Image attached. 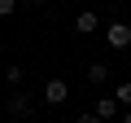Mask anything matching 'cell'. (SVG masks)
I'll list each match as a JSON object with an SVG mask.
<instances>
[{
    "mask_svg": "<svg viewBox=\"0 0 131 123\" xmlns=\"http://www.w3.org/2000/svg\"><path fill=\"white\" fill-rule=\"evenodd\" d=\"M105 44L109 48H131V27L127 22H109L105 27Z\"/></svg>",
    "mask_w": 131,
    "mask_h": 123,
    "instance_id": "obj_1",
    "label": "cell"
},
{
    "mask_svg": "<svg viewBox=\"0 0 131 123\" xmlns=\"http://www.w3.org/2000/svg\"><path fill=\"white\" fill-rule=\"evenodd\" d=\"M31 106H35V97H31V92H13V97L5 101L9 119H26V114H31Z\"/></svg>",
    "mask_w": 131,
    "mask_h": 123,
    "instance_id": "obj_2",
    "label": "cell"
},
{
    "mask_svg": "<svg viewBox=\"0 0 131 123\" xmlns=\"http://www.w3.org/2000/svg\"><path fill=\"white\" fill-rule=\"evenodd\" d=\"M66 97H70V84H66V79H48L44 84V101L48 106H61Z\"/></svg>",
    "mask_w": 131,
    "mask_h": 123,
    "instance_id": "obj_3",
    "label": "cell"
},
{
    "mask_svg": "<svg viewBox=\"0 0 131 123\" xmlns=\"http://www.w3.org/2000/svg\"><path fill=\"white\" fill-rule=\"evenodd\" d=\"M96 27H101V18H96V13H92V9H83V13H79V18H74V31H83V35H92V31H96Z\"/></svg>",
    "mask_w": 131,
    "mask_h": 123,
    "instance_id": "obj_4",
    "label": "cell"
},
{
    "mask_svg": "<svg viewBox=\"0 0 131 123\" xmlns=\"http://www.w3.org/2000/svg\"><path fill=\"white\" fill-rule=\"evenodd\" d=\"M92 114L105 123V119H114V114H118V101H114V97H96V110H92Z\"/></svg>",
    "mask_w": 131,
    "mask_h": 123,
    "instance_id": "obj_5",
    "label": "cell"
},
{
    "mask_svg": "<svg viewBox=\"0 0 131 123\" xmlns=\"http://www.w3.org/2000/svg\"><path fill=\"white\" fill-rule=\"evenodd\" d=\"M88 79L92 84H105L109 79V66H105V61H88Z\"/></svg>",
    "mask_w": 131,
    "mask_h": 123,
    "instance_id": "obj_6",
    "label": "cell"
},
{
    "mask_svg": "<svg viewBox=\"0 0 131 123\" xmlns=\"http://www.w3.org/2000/svg\"><path fill=\"white\" fill-rule=\"evenodd\" d=\"M114 101H122V106H131V79H122V84L114 88Z\"/></svg>",
    "mask_w": 131,
    "mask_h": 123,
    "instance_id": "obj_7",
    "label": "cell"
},
{
    "mask_svg": "<svg viewBox=\"0 0 131 123\" xmlns=\"http://www.w3.org/2000/svg\"><path fill=\"white\" fill-rule=\"evenodd\" d=\"M22 75H26L22 66H9V71H5V84H22Z\"/></svg>",
    "mask_w": 131,
    "mask_h": 123,
    "instance_id": "obj_8",
    "label": "cell"
},
{
    "mask_svg": "<svg viewBox=\"0 0 131 123\" xmlns=\"http://www.w3.org/2000/svg\"><path fill=\"white\" fill-rule=\"evenodd\" d=\"M18 13V0H0V18H13Z\"/></svg>",
    "mask_w": 131,
    "mask_h": 123,
    "instance_id": "obj_9",
    "label": "cell"
},
{
    "mask_svg": "<svg viewBox=\"0 0 131 123\" xmlns=\"http://www.w3.org/2000/svg\"><path fill=\"white\" fill-rule=\"evenodd\" d=\"M79 123H101V119L96 114H79Z\"/></svg>",
    "mask_w": 131,
    "mask_h": 123,
    "instance_id": "obj_10",
    "label": "cell"
},
{
    "mask_svg": "<svg viewBox=\"0 0 131 123\" xmlns=\"http://www.w3.org/2000/svg\"><path fill=\"white\" fill-rule=\"evenodd\" d=\"M122 123H131V110H127V114H122Z\"/></svg>",
    "mask_w": 131,
    "mask_h": 123,
    "instance_id": "obj_11",
    "label": "cell"
},
{
    "mask_svg": "<svg viewBox=\"0 0 131 123\" xmlns=\"http://www.w3.org/2000/svg\"><path fill=\"white\" fill-rule=\"evenodd\" d=\"M0 48H5V40H0Z\"/></svg>",
    "mask_w": 131,
    "mask_h": 123,
    "instance_id": "obj_12",
    "label": "cell"
}]
</instances>
